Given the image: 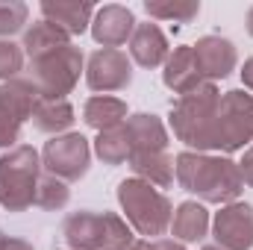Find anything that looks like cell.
I'll list each match as a JSON object with an SVG mask.
<instances>
[{"instance_id": "2", "label": "cell", "mask_w": 253, "mask_h": 250, "mask_svg": "<svg viewBox=\"0 0 253 250\" xmlns=\"http://www.w3.org/2000/svg\"><path fill=\"white\" fill-rule=\"evenodd\" d=\"M218 103L221 91L215 83H203L197 91L180 97L171 106V129L174 135L194 153H212L218 150Z\"/></svg>"}, {"instance_id": "24", "label": "cell", "mask_w": 253, "mask_h": 250, "mask_svg": "<svg viewBox=\"0 0 253 250\" xmlns=\"http://www.w3.org/2000/svg\"><path fill=\"white\" fill-rule=\"evenodd\" d=\"M144 9L156 21H177V24H189L200 15L197 0H147Z\"/></svg>"}, {"instance_id": "28", "label": "cell", "mask_w": 253, "mask_h": 250, "mask_svg": "<svg viewBox=\"0 0 253 250\" xmlns=\"http://www.w3.org/2000/svg\"><path fill=\"white\" fill-rule=\"evenodd\" d=\"M236 165H239V174H242V183L253 188V144L248 147V150H242V162H236Z\"/></svg>"}, {"instance_id": "32", "label": "cell", "mask_w": 253, "mask_h": 250, "mask_svg": "<svg viewBox=\"0 0 253 250\" xmlns=\"http://www.w3.org/2000/svg\"><path fill=\"white\" fill-rule=\"evenodd\" d=\"M126 250H150V242H144V239H135V242H132Z\"/></svg>"}, {"instance_id": "29", "label": "cell", "mask_w": 253, "mask_h": 250, "mask_svg": "<svg viewBox=\"0 0 253 250\" xmlns=\"http://www.w3.org/2000/svg\"><path fill=\"white\" fill-rule=\"evenodd\" d=\"M150 250H186L177 239H153L150 242Z\"/></svg>"}, {"instance_id": "4", "label": "cell", "mask_w": 253, "mask_h": 250, "mask_svg": "<svg viewBox=\"0 0 253 250\" xmlns=\"http://www.w3.org/2000/svg\"><path fill=\"white\" fill-rule=\"evenodd\" d=\"M118 203L124 209V221L132 227V233L147 239H162L171 230L174 206L171 200L144 180L129 177L118 186Z\"/></svg>"}, {"instance_id": "23", "label": "cell", "mask_w": 253, "mask_h": 250, "mask_svg": "<svg viewBox=\"0 0 253 250\" xmlns=\"http://www.w3.org/2000/svg\"><path fill=\"white\" fill-rule=\"evenodd\" d=\"M94 153L103 165H124L132 153L129 147V138H126L124 124L115 126V129H106V132H97L94 138Z\"/></svg>"}, {"instance_id": "35", "label": "cell", "mask_w": 253, "mask_h": 250, "mask_svg": "<svg viewBox=\"0 0 253 250\" xmlns=\"http://www.w3.org/2000/svg\"><path fill=\"white\" fill-rule=\"evenodd\" d=\"M203 250H221V248H215V245H212V248H203Z\"/></svg>"}, {"instance_id": "12", "label": "cell", "mask_w": 253, "mask_h": 250, "mask_svg": "<svg viewBox=\"0 0 253 250\" xmlns=\"http://www.w3.org/2000/svg\"><path fill=\"white\" fill-rule=\"evenodd\" d=\"M191 50H194L197 68H200L206 83L227 80L239 65L236 44L230 39H221V36H203V39H197V44H191Z\"/></svg>"}, {"instance_id": "1", "label": "cell", "mask_w": 253, "mask_h": 250, "mask_svg": "<svg viewBox=\"0 0 253 250\" xmlns=\"http://www.w3.org/2000/svg\"><path fill=\"white\" fill-rule=\"evenodd\" d=\"M174 177L177 186L197 197V203H236L242 194V174L239 165L230 156H212V153H194L183 150L174 159Z\"/></svg>"}, {"instance_id": "25", "label": "cell", "mask_w": 253, "mask_h": 250, "mask_svg": "<svg viewBox=\"0 0 253 250\" xmlns=\"http://www.w3.org/2000/svg\"><path fill=\"white\" fill-rule=\"evenodd\" d=\"M68 200H71L68 183L50 177V174L39 180V186H36V206H39V209H44V212H59V209L68 206Z\"/></svg>"}, {"instance_id": "14", "label": "cell", "mask_w": 253, "mask_h": 250, "mask_svg": "<svg viewBox=\"0 0 253 250\" xmlns=\"http://www.w3.org/2000/svg\"><path fill=\"white\" fill-rule=\"evenodd\" d=\"M126 47H129V59L138 65V68H159V65L168 62V56H171V47H168L165 33L153 21L135 24V33L126 42Z\"/></svg>"}, {"instance_id": "33", "label": "cell", "mask_w": 253, "mask_h": 250, "mask_svg": "<svg viewBox=\"0 0 253 250\" xmlns=\"http://www.w3.org/2000/svg\"><path fill=\"white\" fill-rule=\"evenodd\" d=\"M245 27H248V33L253 36V6L248 9V15H245Z\"/></svg>"}, {"instance_id": "17", "label": "cell", "mask_w": 253, "mask_h": 250, "mask_svg": "<svg viewBox=\"0 0 253 250\" xmlns=\"http://www.w3.org/2000/svg\"><path fill=\"white\" fill-rule=\"evenodd\" d=\"M124 129H126L132 153H153V150H165L168 147V129L156 115H147V112L129 115L124 121Z\"/></svg>"}, {"instance_id": "3", "label": "cell", "mask_w": 253, "mask_h": 250, "mask_svg": "<svg viewBox=\"0 0 253 250\" xmlns=\"http://www.w3.org/2000/svg\"><path fill=\"white\" fill-rule=\"evenodd\" d=\"M62 242L68 250H126L135 236L132 227L115 212L80 209L62 221Z\"/></svg>"}, {"instance_id": "8", "label": "cell", "mask_w": 253, "mask_h": 250, "mask_svg": "<svg viewBox=\"0 0 253 250\" xmlns=\"http://www.w3.org/2000/svg\"><path fill=\"white\" fill-rule=\"evenodd\" d=\"M42 165L47 168L50 177L62 180V183H77L88 174L91 165V144L85 135L80 132H65L53 135L44 150H42Z\"/></svg>"}, {"instance_id": "30", "label": "cell", "mask_w": 253, "mask_h": 250, "mask_svg": "<svg viewBox=\"0 0 253 250\" xmlns=\"http://www.w3.org/2000/svg\"><path fill=\"white\" fill-rule=\"evenodd\" d=\"M242 83H245V88L253 94V56L245 62V68H242Z\"/></svg>"}, {"instance_id": "5", "label": "cell", "mask_w": 253, "mask_h": 250, "mask_svg": "<svg viewBox=\"0 0 253 250\" xmlns=\"http://www.w3.org/2000/svg\"><path fill=\"white\" fill-rule=\"evenodd\" d=\"M42 180V156L30 144H15L0 156V206L24 212L36 206V186Z\"/></svg>"}, {"instance_id": "10", "label": "cell", "mask_w": 253, "mask_h": 250, "mask_svg": "<svg viewBox=\"0 0 253 250\" xmlns=\"http://www.w3.org/2000/svg\"><path fill=\"white\" fill-rule=\"evenodd\" d=\"M85 83L97 94H112L124 91L132 83V59L124 50L100 47L85 59Z\"/></svg>"}, {"instance_id": "15", "label": "cell", "mask_w": 253, "mask_h": 250, "mask_svg": "<svg viewBox=\"0 0 253 250\" xmlns=\"http://www.w3.org/2000/svg\"><path fill=\"white\" fill-rule=\"evenodd\" d=\"M39 9H42V18L59 27L68 39L83 36L91 27V18L97 12L91 3H80V0H44Z\"/></svg>"}, {"instance_id": "26", "label": "cell", "mask_w": 253, "mask_h": 250, "mask_svg": "<svg viewBox=\"0 0 253 250\" xmlns=\"http://www.w3.org/2000/svg\"><path fill=\"white\" fill-rule=\"evenodd\" d=\"M27 18H30L27 3H18V0H0V39H9V42H12V36L24 33Z\"/></svg>"}, {"instance_id": "31", "label": "cell", "mask_w": 253, "mask_h": 250, "mask_svg": "<svg viewBox=\"0 0 253 250\" xmlns=\"http://www.w3.org/2000/svg\"><path fill=\"white\" fill-rule=\"evenodd\" d=\"M3 250H33V245H30V242H24V239H6Z\"/></svg>"}, {"instance_id": "21", "label": "cell", "mask_w": 253, "mask_h": 250, "mask_svg": "<svg viewBox=\"0 0 253 250\" xmlns=\"http://www.w3.org/2000/svg\"><path fill=\"white\" fill-rule=\"evenodd\" d=\"M129 118L126 115V103L118 97H109V94H94L85 100L83 106V121L97 129V132H106V129H115Z\"/></svg>"}, {"instance_id": "13", "label": "cell", "mask_w": 253, "mask_h": 250, "mask_svg": "<svg viewBox=\"0 0 253 250\" xmlns=\"http://www.w3.org/2000/svg\"><path fill=\"white\" fill-rule=\"evenodd\" d=\"M135 15L126 9V6H118V3H109V6H103V9H97L94 12V18H91V36H94V42L97 44H103V47H112V50H118L121 44H126L129 39H132V33H135Z\"/></svg>"}, {"instance_id": "7", "label": "cell", "mask_w": 253, "mask_h": 250, "mask_svg": "<svg viewBox=\"0 0 253 250\" xmlns=\"http://www.w3.org/2000/svg\"><path fill=\"white\" fill-rule=\"evenodd\" d=\"M253 144V94L233 88L218 103V150L236 153Z\"/></svg>"}, {"instance_id": "22", "label": "cell", "mask_w": 253, "mask_h": 250, "mask_svg": "<svg viewBox=\"0 0 253 250\" xmlns=\"http://www.w3.org/2000/svg\"><path fill=\"white\" fill-rule=\"evenodd\" d=\"M30 121H33V126L39 132H44V135H65L74 126L77 118H74V106L68 100H42L39 97Z\"/></svg>"}, {"instance_id": "6", "label": "cell", "mask_w": 253, "mask_h": 250, "mask_svg": "<svg viewBox=\"0 0 253 250\" xmlns=\"http://www.w3.org/2000/svg\"><path fill=\"white\" fill-rule=\"evenodd\" d=\"M83 71H85L83 50L68 44L56 53H47V56L30 62L27 80L33 83V88L39 91L42 100H65V94H71L74 85L80 83Z\"/></svg>"}, {"instance_id": "34", "label": "cell", "mask_w": 253, "mask_h": 250, "mask_svg": "<svg viewBox=\"0 0 253 250\" xmlns=\"http://www.w3.org/2000/svg\"><path fill=\"white\" fill-rule=\"evenodd\" d=\"M3 245H6V236H3V230H0V250H3Z\"/></svg>"}, {"instance_id": "18", "label": "cell", "mask_w": 253, "mask_h": 250, "mask_svg": "<svg viewBox=\"0 0 253 250\" xmlns=\"http://www.w3.org/2000/svg\"><path fill=\"white\" fill-rule=\"evenodd\" d=\"M212 227V218L206 212L203 203L197 200H186L174 209V218H171V236L180 242V245H191V242H203L206 233Z\"/></svg>"}, {"instance_id": "16", "label": "cell", "mask_w": 253, "mask_h": 250, "mask_svg": "<svg viewBox=\"0 0 253 250\" xmlns=\"http://www.w3.org/2000/svg\"><path fill=\"white\" fill-rule=\"evenodd\" d=\"M165 71H162V83L174 91V94H180V97H186L191 91H197L206 80H203V74H200V68H197V59H194V50H191V44H183V47H177L171 56H168V62L162 65Z\"/></svg>"}, {"instance_id": "27", "label": "cell", "mask_w": 253, "mask_h": 250, "mask_svg": "<svg viewBox=\"0 0 253 250\" xmlns=\"http://www.w3.org/2000/svg\"><path fill=\"white\" fill-rule=\"evenodd\" d=\"M24 68V50L21 44L9 42V39H0V83H9L21 74Z\"/></svg>"}, {"instance_id": "9", "label": "cell", "mask_w": 253, "mask_h": 250, "mask_svg": "<svg viewBox=\"0 0 253 250\" xmlns=\"http://www.w3.org/2000/svg\"><path fill=\"white\" fill-rule=\"evenodd\" d=\"M36 103H39V91L33 88L30 80L15 77L9 83H0V147L6 150L15 147L24 121L33 118Z\"/></svg>"}, {"instance_id": "19", "label": "cell", "mask_w": 253, "mask_h": 250, "mask_svg": "<svg viewBox=\"0 0 253 250\" xmlns=\"http://www.w3.org/2000/svg\"><path fill=\"white\" fill-rule=\"evenodd\" d=\"M126 165L132 168L135 180H144L153 188H171L174 186V159L165 150H153V153H132L126 159Z\"/></svg>"}, {"instance_id": "11", "label": "cell", "mask_w": 253, "mask_h": 250, "mask_svg": "<svg viewBox=\"0 0 253 250\" xmlns=\"http://www.w3.org/2000/svg\"><path fill=\"white\" fill-rule=\"evenodd\" d=\"M215 248L221 250H251L253 248V206L251 203H227L212 218Z\"/></svg>"}, {"instance_id": "20", "label": "cell", "mask_w": 253, "mask_h": 250, "mask_svg": "<svg viewBox=\"0 0 253 250\" xmlns=\"http://www.w3.org/2000/svg\"><path fill=\"white\" fill-rule=\"evenodd\" d=\"M68 44H71V39L65 36L59 27L44 21V18L30 24L24 30V39H21V50H24V56H30V62H36V59H42L47 53H56V50H62Z\"/></svg>"}]
</instances>
